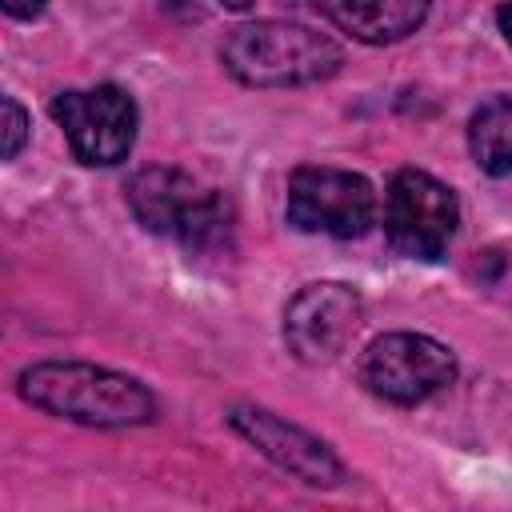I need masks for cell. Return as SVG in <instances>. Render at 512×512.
<instances>
[{"label":"cell","instance_id":"obj_1","mask_svg":"<svg viewBox=\"0 0 512 512\" xmlns=\"http://www.w3.org/2000/svg\"><path fill=\"white\" fill-rule=\"evenodd\" d=\"M20 396L60 420L88 428H136L156 420V396L112 368L80 360H44L20 372Z\"/></svg>","mask_w":512,"mask_h":512},{"label":"cell","instance_id":"obj_2","mask_svg":"<svg viewBox=\"0 0 512 512\" xmlns=\"http://www.w3.org/2000/svg\"><path fill=\"white\" fill-rule=\"evenodd\" d=\"M224 68L252 88H292L332 76L344 64V52L336 40L288 24V20H252L236 24L220 44Z\"/></svg>","mask_w":512,"mask_h":512},{"label":"cell","instance_id":"obj_3","mask_svg":"<svg viewBox=\"0 0 512 512\" xmlns=\"http://www.w3.org/2000/svg\"><path fill=\"white\" fill-rule=\"evenodd\" d=\"M128 208L148 232L168 236L188 252L220 248L232 232V208L224 192L168 164L140 168L128 180Z\"/></svg>","mask_w":512,"mask_h":512},{"label":"cell","instance_id":"obj_4","mask_svg":"<svg viewBox=\"0 0 512 512\" xmlns=\"http://www.w3.org/2000/svg\"><path fill=\"white\" fill-rule=\"evenodd\" d=\"M460 204L448 184L420 168H404L392 176L384 192V232L400 256L440 260L456 236Z\"/></svg>","mask_w":512,"mask_h":512},{"label":"cell","instance_id":"obj_5","mask_svg":"<svg viewBox=\"0 0 512 512\" xmlns=\"http://www.w3.org/2000/svg\"><path fill=\"white\" fill-rule=\"evenodd\" d=\"M376 216V192L360 172L304 164L288 176V224L312 236L352 240Z\"/></svg>","mask_w":512,"mask_h":512},{"label":"cell","instance_id":"obj_6","mask_svg":"<svg viewBox=\"0 0 512 512\" xmlns=\"http://www.w3.org/2000/svg\"><path fill=\"white\" fill-rule=\"evenodd\" d=\"M456 380V356L420 332H388L360 356V384L388 404H420Z\"/></svg>","mask_w":512,"mask_h":512},{"label":"cell","instance_id":"obj_7","mask_svg":"<svg viewBox=\"0 0 512 512\" xmlns=\"http://www.w3.org/2000/svg\"><path fill=\"white\" fill-rule=\"evenodd\" d=\"M52 120L64 128L76 160L92 168L120 164L136 144V104L116 84L60 92L52 100Z\"/></svg>","mask_w":512,"mask_h":512},{"label":"cell","instance_id":"obj_8","mask_svg":"<svg viewBox=\"0 0 512 512\" xmlns=\"http://www.w3.org/2000/svg\"><path fill=\"white\" fill-rule=\"evenodd\" d=\"M364 300L340 280L300 288L284 308V340L300 364H332L360 332Z\"/></svg>","mask_w":512,"mask_h":512},{"label":"cell","instance_id":"obj_9","mask_svg":"<svg viewBox=\"0 0 512 512\" xmlns=\"http://www.w3.org/2000/svg\"><path fill=\"white\" fill-rule=\"evenodd\" d=\"M232 428L256 444L260 456H268L276 468H284L288 476H296L300 484H312V488H336L344 480V464L340 456L312 432H304L300 424H288L280 420L276 412L268 408H256V404H236L228 412Z\"/></svg>","mask_w":512,"mask_h":512},{"label":"cell","instance_id":"obj_10","mask_svg":"<svg viewBox=\"0 0 512 512\" xmlns=\"http://www.w3.org/2000/svg\"><path fill=\"white\" fill-rule=\"evenodd\" d=\"M428 16V0H336L332 20L364 40V44H392L416 32Z\"/></svg>","mask_w":512,"mask_h":512},{"label":"cell","instance_id":"obj_11","mask_svg":"<svg viewBox=\"0 0 512 512\" xmlns=\"http://www.w3.org/2000/svg\"><path fill=\"white\" fill-rule=\"evenodd\" d=\"M468 148L488 176L512 172V96H492L472 112Z\"/></svg>","mask_w":512,"mask_h":512},{"label":"cell","instance_id":"obj_12","mask_svg":"<svg viewBox=\"0 0 512 512\" xmlns=\"http://www.w3.org/2000/svg\"><path fill=\"white\" fill-rule=\"evenodd\" d=\"M0 112H4V160H16V152L28 140V112L12 96L0 100Z\"/></svg>","mask_w":512,"mask_h":512},{"label":"cell","instance_id":"obj_13","mask_svg":"<svg viewBox=\"0 0 512 512\" xmlns=\"http://www.w3.org/2000/svg\"><path fill=\"white\" fill-rule=\"evenodd\" d=\"M168 12L184 16V20H200L208 12H244L252 8V0H160Z\"/></svg>","mask_w":512,"mask_h":512},{"label":"cell","instance_id":"obj_14","mask_svg":"<svg viewBox=\"0 0 512 512\" xmlns=\"http://www.w3.org/2000/svg\"><path fill=\"white\" fill-rule=\"evenodd\" d=\"M0 4H4V12L16 16V20H32V16L44 12V0H0Z\"/></svg>","mask_w":512,"mask_h":512},{"label":"cell","instance_id":"obj_15","mask_svg":"<svg viewBox=\"0 0 512 512\" xmlns=\"http://www.w3.org/2000/svg\"><path fill=\"white\" fill-rule=\"evenodd\" d=\"M288 8H300V12H316V16H332V4L336 0H280Z\"/></svg>","mask_w":512,"mask_h":512},{"label":"cell","instance_id":"obj_16","mask_svg":"<svg viewBox=\"0 0 512 512\" xmlns=\"http://www.w3.org/2000/svg\"><path fill=\"white\" fill-rule=\"evenodd\" d=\"M500 32H504V40L512 44V0L500 8Z\"/></svg>","mask_w":512,"mask_h":512}]
</instances>
